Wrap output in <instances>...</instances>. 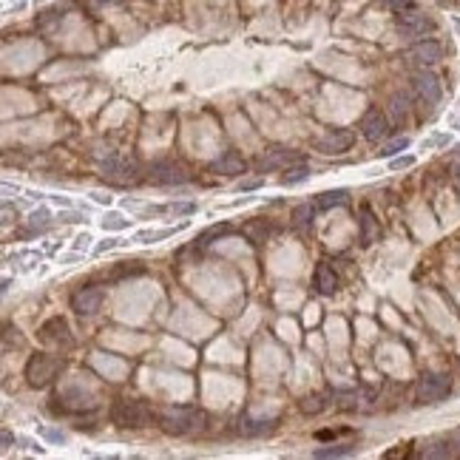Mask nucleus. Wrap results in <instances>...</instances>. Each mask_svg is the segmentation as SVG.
Returning a JSON list of instances; mask_svg holds the SVG:
<instances>
[{
  "mask_svg": "<svg viewBox=\"0 0 460 460\" xmlns=\"http://www.w3.org/2000/svg\"><path fill=\"white\" fill-rule=\"evenodd\" d=\"M160 426L165 435H173V438L194 435L205 426V415L194 407H165L160 412Z\"/></svg>",
  "mask_w": 460,
  "mask_h": 460,
  "instance_id": "1",
  "label": "nucleus"
},
{
  "mask_svg": "<svg viewBox=\"0 0 460 460\" xmlns=\"http://www.w3.org/2000/svg\"><path fill=\"white\" fill-rule=\"evenodd\" d=\"M111 420L122 429H145L153 420H160V415L153 412L145 401H137V398H119L111 407Z\"/></svg>",
  "mask_w": 460,
  "mask_h": 460,
  "instance_id": "2",
  "label": "nucleus"
},
{
  "mask_svg": "<svg viewBox=\"0 0 460 460\" xmlns=\"http://www.w3.org/2000/svg\"><path fill=\"white\" fill-rule=\"evenodd\" d=\"M452 392V381L441 373H426L418 378V386H415V398H418V404L423 407H435L441 401H446Z\"/></svg>",
  "mask_w": 460,
  "mask_h": 460,
  "instance_id": "3",
  "label": "nucleus"
},
{
  "mask_svg": "<svg viewBox=\"0 0 460 460\" xmlns=\"http://www.w3.org/2000/svg\"><path fill=\"white\" fill-rule=\"evenodd\" d=\"M60 370V358L54 355H46V352H35L32 358H28L26 364V378H28V386H35V389H43L54 381Z\"/></svg>",
  "mask_w": 460,
  "mask_h": 460,
  "instance_id": "4",
  "label": "nucleus"
},
{
  "mask_svg": "<svg viewBox=\"0 0 460 460\" xmlns=\"http://www.w3.org/2000/svg\"><path fill=\"white\" fill-rule=\"evenodd\" d=\"M148 179L153 185H185L188 182V171L182 168L179 162H171V160H160L148 168Z\"/></svg>",
  "mask_w": 460,
  "mask_h": 460,
  "instance_id": "5",
  "label": "nucleus"
},
{
  "mask_svg": "<svg viewBox=\"0 0 460 460\" xmlns=\"http://www.w3.org/2000/svg\"><path fill=\"white\" fill-rule=\"evenodd\" d=\"M355 142V134L350 128H330L324 137L316 139V151L327 153V157H339V153L350 151Z\"/></svg>",
  "mask_w": 460,
  "mask_h": 460,
  "instance_id": "6",
  "label": "nucleus"
},
{
  "mask_svg": "<svg viewBox=\"0 0 460 460\" xmlns=\"http://www.w3.org/2000/svg\"><path fill=\"white\" fill-rule=\"evenodd\" d=\"M412 88L418 91V97H420L426 105H438L441 97H443L441 80H438L432 71H415V74H412Z\"/></svg>",
  "mask_w": 460,
  "mask_h": 460,
  "instance_id": "7",
  "label": "nucleus"
},
{
  "mask_svg": "<svg viewBox=\"0 0 460 460\" xmlns=\"http://www.w3.org/2000/svg\"><path fill=\"white\" fill-rule=\"evenodd\" d=\"M103 298H105L103 287H83V290H77L71 296V310L77 316H94L103 307Z\"/></svg>",
  "mask_w": 460,
  "mask_h": 460,
  "instance_id": "8",
  "label": "nucleus"
},
{
  "mask_svg": "<svg viewBox=\"0 0 460 460\" xmlns=\"http://www.w3.org/2000/svg\"><path fill=\"white\" fill-rule=\"evenodd\" d=\"M361 131L370 142H384L389 137V119L381 108H370L361 119Z\"/></svg>",
  "mask_w": 460,
  "mask_h": 460,
  "instance_id": "9",
  "label": "nucleus"
},
{
  "mask_svg": "<svg viewBox=\"0 0 460 460\" xmlns=\"http://www.w3.org/2000/svg\"><path fill=\"white\" fill-rule=\"evenodd\" d=\"M298 162H304L301 153L287 151V148H270V151H264L262 157H259L256 168L264 173V171H275V168H284V165L290 168V165H298Z\"/></svg>",
  "mask_w": 460,
  "mask_h": 460,
  "instance_id": "10",
  "label": "nucleus"
},
{
  "mask_svg": "<svg viewBox=\"0 0 460 460\" xmlns=\"http://www.w3.org/2000/svg\"><path fill=\"white\" fill-rule=\"evenodd\" d=\"M40 339H43L46 344L60 347V350H69V347H74L71 330H69V324H66L63 318H51V321H46V324L40 327Z\"/></svg>",
  "mask_w": 460,
  "mask_h": 460,
  "instance_id": "11",
  "label": "nucleus"
},
{
  "mask_svg": "<svg viewBox=\"0 0 460 460\" xmlns=\"http://www.w3.org/2000/svg\"><path fill=\"white\" fill-rule=\"evenodd\" d=\"M244 171H248V162H244V157L239 151H225L219 160L210 162V173H222V176H241Z\"/></svg>",
  "mask_w": 460,
  "mask_h": 460,
  "instance_id": "12",
  "label": "nucleus"
},
{
  "mask_svg": "<svg viewBox=\"0 0 460 460\" xmlns=\"http://www.w3.org/2000/svg\"><path fill=\"white\" fill-rule=\"evenodd\" d=\"M103 176L114 179V182H134L137 179V165L128 160H119L114 153H108L105 162H103Z\"/></svg>",
  "mask_w": 460,
  "mask_h": 460,
  "instance_id": "13",
  "label": "nucleus"
},
{
  "mask_svg": "<svg viewBox=\"0 0 460 460\" xmlns=\"http://www.w3.org/2000/svg\"><path fill=\"white\" fill-rule=\"evenodd\" d=\"M441 57H443V49L438 40H420L409 49V60L415 66H435Z\"/></svg>",
  "mask_w": 460,
  "mask_h": 460,
  "instance_id": "14",
  "label": "nucleus"
},
{
  "mask_svg": "<svg viewBox=\"0 0 460 460\" xmlns=\"http://www.w3.org/2000/svg\"><path fill=\"white\" fill-rule=\"evenodd\" d=\"M429 28H432V23H429V17H423L420 12H404L398 15V32L407 35V37H420L426 35Z\"/></svg>",
  "mask_w": 460,
  "mask_h": 460,
  "instance_id": "15",
  "label": "nucleus"
},
{
  "mask_svg": "<svg viewBox=\"0 0 460 460\" xmlns=\"http://www.w3.org/2000/svg\"><path fill=\"white\" fill-rule=\"evenodd\" d=\"M275 426H279V420H256V418H239V435H244V438H262V435H270V432H275Z\"/></svg>",
  "mask_w": 460,
  "mask_h": 460,
  "instance_id": "16",
  "label": "nucleus"
},
{
  "mask_svg": "<svg viewBox=\"0 0 460 460\" xmlns=\"http://www.w3.org/2000/svg\"><path fill=\"white\" fill-rule=\"evenodd\" d=\"M358 228H361V244H364V248H370V244L378 239V219L373 216L370 207H361Z\"/></svg>",
  "mask_w": 460,
  "mask_h": 460,
  "instance_id": "17",
  "label": "nucleus"
},
{
  "mask_svg": "<svg viewBox=\"0 0 460 460\" xmlns=\"http://www.w3.org/2000/svg\"><path fill=\"white\" fill-rule=\"evenodd\" d=\"M316 290L321 296H332L335 290H339V275L332 273V267H327V264L316 267Z\"/></svg>",
  "mask_w": 460,
  "mask_h": 460,
  "instance_id": "18",
  "label": "nucleus"
},
{
  "mask_svg": "<svg viewBox=\"0 0 460 460\" xmlns=\"http://www.w3.org/2000/svg\"><path fill=\"white\" fill-rule=\"evenodd\" d=\"M316 205H310V202H304V205H298L296 210H293V225L296 228H313V219H316Z\"/></svg>",
  "mask_w": 460,
  "mask_h": 460,
  "instance_id": "19",
  "label": "nucleus"
},
{
  "mask_svg": "<svg viewBox=\"0 0 460 460\" xmlns=\"http://www.w3.org/2000/svg\"><path fill=\"white\" fill-rule=\"evenodd\" d=\"M347 202V191H327L316 196V207L318 210H330V207H339Z\"/></svg>",
  "mask_w": 460,
  "mask_h": 460,
  "instance_id": "20",
  "label": "nucleus"
},
{
  "mask_svg": "<svg viewBox=\"0 0 460 460\" xmlns=\"http://www.w3.org/2000/svg\"><path fill=\"white\" fill-rule=\"evenodd\" d=\"M304 179H310V168H307L304 162H298V165L287 168V173L282 176V185L293 188V185H301V182H304Z\"/></svg>",
  "mask_w": 460,
  "mask_h": 460,
  "instance_id": "21",
  "label": "nucleus"
},
{
  "mask_svg": "<svg viewBox=\"0 0 460 460\" xmlns=\"http://www.w3.org/2000/svg\"><path fill=\"white\" fill-rule=\"evenodd\" d=\"M409 148V137H395V139H389L378 153L381 157H386V160H392V157H398L401 151H407Z\"/></svg>",
  "mask_w": 460,
  "mask_h": 460,
  "instance_id": "22",
  "label": "nucleus"
},
{
  "mask_svg": "<svg viewBox=\"0 0 460 460\" xmlns=\"http://www.w3.org/2000/svg\"><path fill=\"white\" fill-rule=\"evenodd\" d=\"M49 219H51V213L46 210V207H40V210H35L32 216H28V233H40V230H46L49 228Z\"/></svg>",
  "mask_w": 460,
  "mask_h": 460,
  "instance_id": "23",
  "label": "nucleus"
},
{
  "mask_svg": "<svg viewBox=\"0 0 460 460\" xmlns=\"http://www.w3.org/2000/svg\"><path fill=\"white\" fill-rule=\"evenodd\" d=\"M452 443L441 441V443H429L426 449H420V457H452Z\"/></svg>",
  "mask_w": 460,
  "mask_h": 460,
  "instance_id": "24",
  "label": "nucleus"
},
{
  "mask_svg": "<svg viewBox=\"0 0 460 460\" xmlns=\"http://www.w3.org/2000/svg\"><path fill=\"white\" fill-rule=\"evenodd\" d=\"M355 446L352 443H341V446H327V449H316L313 457H344V454H352Z\"/></svg>",
  "mask_w": 460,
  "mask_h": 460,
  "instance_id": "25",
  "label": "nucleus"
},
{
  "mask_svg": "<svg viewBox=\"0 0 460 460\" xmlns=\"http://www.w3.org/2000/svg\"><path fill=\"white\" fill-rule=\"evenodd\" d=\"M389 105H392V114L401 119V117H407V108H409V100L404 97V94H395L392 100H389Z\"/></svg>",
  "mask_w": 460,
  "mask_h": 460,
  "instance_id": "26",
  "label": "nucleus"
},
{
  "mask_svg": "<svg viewBox=\"0 0 460 460\" xmlns=\"http://www.w3.org/2000/svg\"><path fill=\"white\" fill-rule=\"evenodd\" d=\"M452 142V137L449 134H435V137H429V139H423V148L429 151V148H446Z\"/></svg>",
  "mask_w": 460,
  "mask_h": 460,
  "instance_id": "27",
  "label": "nucleus"
},
{
  "mask_svg": "<svg viewBox=\"0 0 460 460\" xmlns=\"http://www.w3.org/2000/svg\"><path fill=\"white\" fill-rule=\"evenodd\" d=\"M222 233H228V225H216V228H210V230H205V233L199 236V244H210V239H213V236H222Z\"/></svg>",
  "mask_w": 460,
  "mask_h": 460,
  "instance_id": "28",
  "label": "nucleus"
},
{
  "mask_svg": "<svg viewBox=\"0 0 460 460\" xmlns=\"http://www.w3.org/2000/svg\"><path fill=\"white\" fill-rule=\"evenodd\" d=\"M301 409L304 412H318V409H324V404H321V398H304Z\"/></svg>",
  "mask_w": 460,
  "mask_h": 460,
  "instance_id": "29",
  "label": "nucleus"
},
{
  "mask_svg": "<svg viewBox=\"0 0 460 460\" xmlns=\"http://www.w3.org/2000/svg\"><path fill=\"white\" fill-rule=\"evenodd\" d=\"M415 165V157H395L392 162H389V168L392 171H401V168H412Z\"/></svg>",
  "mask_w": 460,
  "mask_h": 460,
  "instance_id": "30",
  "label": "nucleus"
},
{
  "mask_svg": "<svg viewBox=\"0 0 460 460\" xmlns=\"http://www.w3.org/2000/svg\"><path fill=\"white\" fill-rule=\"evenodd\" d=\"M126 225H128V222L122 219V216H117V213H111L108 222H103V228H126Z\"/></svg>",
  "mask_w": 460,
  "mask_h": 460,
  "instance_id": "31",
  "label": "nucleus"
},
{
  "mask_svg": "<svg viewBox=\"0 0 460 460\" xmlns=\"http://www.w3.org/2000/svg\"><path fill=\"white\" fill-rule=\"evenodd\" d=\"M168 210H171V213H194L196 205H194V202H188V205H171Z\"/></svg>",
  "mask_w": 460,
  "mask_h": 460,
  "instance_id": "32",
  "label": "nucleus"
},
{
  "mask_svg": "<svg viewBox=\"0 0 460 460\" xmlns=\"http://www.w3.org/2000/svg\"><path fill=\"white\" fill-rule=\"evenodd\" d=\"M264 185V179L262 176H256V179H248V182H241V188L244 191H253V188H262Z\"/></svg>",
  "mask_w": 460,
  "mask_h": 460,
  "instance_id": "33",
  "label": "nucleus"
},
{
  "mask_svg": "<svg viewBox=\"0 0 460 460\" xmlns=\"http://www.w3.org/2000/svg\"><path fill=\"white\" fill-rule=\"evenodd\" d=\"M381 3H386L389 9H398V12H401V9L409 6V0H381Z\"/></svg>",
  "mask_w": 460,
  "mask_h": 460,
  "instance_id": "34",
  "label": "nucleus"
},
{
  "mask_svg": "<svg viewBox=\"0 0 460 460\" xmlns=\"http://www.w3.org/2000/svg\"><path fill=\"white\" fill-rule=\"evenodd\" d=\"M449 443H452V452L460 454V429H454V432L449 435Z\"/></svg>",
  "mask_w": 460,
  "mask_h": 460,
  "instance_id": "35",
  "label": "nucleus"
},
{
  "mask_svg": "<svg viewBox=\"0 0 460 460\" xmlns=\"http://www.w3.org/2000/svg\"><path fill=\"white\" fill-rule=\"evenodd\" d=\"M114 244H117L114 239H105L103 244H97V253H105V250H111V248H114Z\"/></svg>",
  "mask_w": 460,
  "mask_h": 460,
  "instance_id": "36",
  "label": "nucleus"
},
{
  "mask_svg": "<svg viewBox=\"0 0 460 460\" xmlns=\"http://www.w3.org/2000/svg\"><path fill=\"white\" fill-rule=\"evenodd\" d=\"M94 196V202H100V205H108L111 202V196H105V194H91Z\"/></svg>",
  "mask_w": 460,
  "mask_h": 460,
  "instance_id": "37",
  "label": "nucleus"
},
{
  "mask_svg": "<svg viewBox=\"0 0 460 460\" xmlns=\"http://www.w3.org/2000/svg\"><path fill=\"white\" fill-rule=\"evenodd\" d=\"M3 446H6V449L12 446V432H3Z\"/></svg>",
  "mask_w": 460,
  "mask_h": 460,
  "instance_id": "38",
  "label": "nucleus"
},
{
  "mask_svg": "<svg viewBox=\"0 0 460 460\" xmlns=\"http://www.w3.org/2000/svg\"><path fill=\"white\" fill-rule=\"evenodd\" d=\"M103 3H111V0H91V6H103Z\"/></svg>",
  "mask_w": 460,
  "mask_h": 460,
  "instance_id": "39",
  "label": "nucleus"
},
{
  "mask_svg": "<svg viewBox=\"0 0 460 460\" xmlns=\"http://www.w3.org/2000/svg\"><path fill=\"white\" fill-rule=\"evenodd\" d=\"M454 171H457V176H460V162H457V165H454Z\"/></svg>",
  "mask_w": 460,
  "mask_h": 460,
  "instance_id": "40",
  "label": "nucleus"
}]
</instances>
